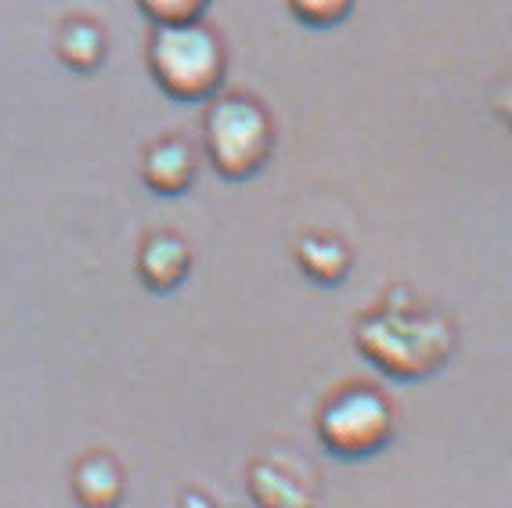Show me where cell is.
Listing matches in <instances>:
<instances>
[{"label":"cell","instance_id":"obj_4","mask_svg":"<svg viewBox=\"0 0 512 508\" xmlns=\"http://www.w3.org/2000/svg\"><path fill=\"white\" fill-rule=\"evenodd\" d=\"M318 440L347 462L372 458L394 440V408L372 386H347L318 411Z\"/></svg>","mask_w":512,"mask_h":508},{"label":"cell","instance_id":"obj_8","mask_svg":"<svg viewBox=\"0 0 512 508\" xmlns=\"http://www.w3.org/2000/svg\"><path fill=\"white\" fill-rule=\"evenodd\" d=\"M55 55L73 73H98L109 58V29L91 15H69L55 29Z\"/></svg>","mask_w":512,"mask_h":508},{"label":"cell","instance_id":"obj_10","mask_svg":"<svg viewBox=\"0 0 512 508\" xmlns=\"http://www.w3.org/2000/svg\"><path fill=\"white\" fill-rule=\"evenodd\" d=\"M73 498L80 508H116L123 501V472L109 454H87L76 465Z\"/></svg>","mask_w":512,"mask_h":508},{"label":"cell","instance_id":"obj_6","mask_svg":"<svg viewBox=\"0 0 512 508\" xmlns=\"http://www.w3.org/2000/svg\"><path fill=\"white\" fill-rule=\"evenodd\" d=\"M195 170H199L195 148L177 134L156 137V141L145 148V155H141V181H145L148 191L166 195V199L184 195V191L192 188Z\"/></svg>","mask_w":512,"mask_h":508},{"label":"cell","instance_id":"obj_5","mask_svg":"<svg viewBox=\"0 0 512 508\" xmlns=\"http://www.w3.org/2000/svg\"><path fill=\"white\" fill-rule=\"evenodd\" d=\"M249 494L256 508H318L314 472L285 451H271L249 465Z\"/></svg>","mask_w":512,"mask_h":508},{"label":"cell","instance_id":"obj_7","mask_svg":"<svg viewBox=\"0 0 512 508\" xmlns=\"http://www.w3.org/2000/svg\"><path fill=\"white\" fill-rule=\"evenodd\" d=\"M134 271H138L145 289L174 292L177 285L188 278V271H192V249H188V242H184L181 235H174V231H152V235L141 242Z\"/></svg>","mask_w":512,"mask_h":508},{"label":"cell","instance_id":"obj_2","mask_svg":"<svg viewBox=\"0 0 512 508\" xmlns=\"http://www.w3.org/2000/svg\"><path fill=\"white\" fill-rule=\"evenodd\" d=\"M148 73L174 101H210L228 76V47L206 22L156 26L145 47Z\"/></svg>","mask_w":512,"mask_h":508},{"label":"cell","instance_id":"obj_12","mask_svg":"<svg viewBox=\"0 0 512 508\" xmlns=\"http://www.w3.org/2000/svg\"><path fill=\"white\" fill-rule=\"evenodd\" d=\"M138 8L152 26H181V22H199L210 0H138Z\"/></svg>","mask_w":512,"mask_h":508},{"label":"cell","instance_id":"obj_11","mask_svg":"<svg viewBox=\"0 0 512 508\" xmlns=\"http://www.w3.org/2000/svg\"><path fill=\"white\" fill-rule=\"evenodd\" d=\"M285 8L300 26L307 29H332L354 11V0H285Z\"/></svg>","mask_w":512,"mask_h":508},{"label":"cell","instance_id":"obj_3","mask_svg":"<svg viewBox=\"0 0 512 508\" xmlns=\"http://www.w3.org/2000/svg\"><path fill=\"white\" fill-rule=\"evenodd\" d=\"M202 148L224 181H249L275 152V123L253 94H213L202 119Z\"/></svg>","mask_w":512,"mask_h":508},{"label":"cell","instance_id":"obj_9","mask_svg":"<svg viewBox=\"0 0 512 508\" xmlns=\"http://www.w3.org/2000/svg\"><path fill=\"white\" fill-rule=\"evenodd\" d=\"M293 256H296V267L318 285H339L350 274V264H354L347 242L329 235V231L303 235L300 242H296Z\"/></svg>","mask_w":512,"mask_h":508},{"label":"cell","instance_id":"obj_1","mask_svg":"<svg viewBox=\"0 0 512 508\" xmlns=\"http://www.w3.org/2000/svg\"><path fill=\"white\" fill-rule=\"evenodd\" d=\"M354 343L383 375L415 382L448 364L455 350V325L440 310L415 300L408 289H390L383 303L357 318Z\"/></svg>","mask_w":512,"mask_h":508}]
</instances>
